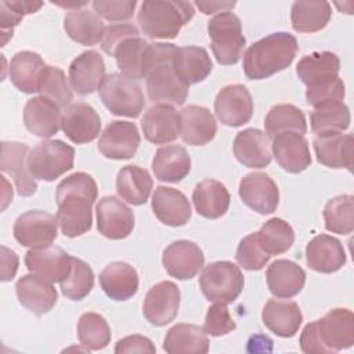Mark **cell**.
<instances>
[{
    "mask_svg": "<svg viewBox=\"0 0 354 354\" xmlns=\"http://www.w3.org/2000/svg\"><path fill=\"white\" fill-rule=\"evenodd\" d=\"M97 196V183L84 171L73 173L57 185V220L65 236L76 238L91 228V206Z\"/></svg>",
    "mask_w": 354,
    "mask_h": 354,
    "instance_id": "6da1fadb",
    "label": "cell"
},
{
    "mask_svg": "<svg viewBox=\"0 0 354 354\" xmlns=\"http://www.w3.org/2000/svg\"><path fill=\"white\" fill-rule=\"evenodd\" d=\"M177 47L171 43H149L144 55V79L147 93L155 104L183 105L189 86L183 83L173 69V55Z\"/></svg>",
    "mask_w": 354,
    "mask_h": 354,
    "instance_id": "7a4b0ae2",
    "label": "cell"
},
{
    "mask_svg": "<svg viewBox=\"0 0 354 354\" xmlns=\"http://www.w3.org/2000/svg\"><path fill=\"white\" fill-rule=\"evenodd\" d=\"M299 51L297 40L286 32L271 33L254 41L243 54L246 77L260 80L288 68Z\"/></svg>",
    "mask_w": 354,
    "mask_h": 354,
    "instance_id": "3957f363",
    "label": "cell"
},
{
    "mask_svg": "<svg viewBox=\"0 0 354 354\" xmlns=\"http://www.w3.org/2000/svg\"><path fill=\"white\" fill-rule=\"evenodd\" d=\"M194 14L189 1L148 0L141 3L137 18L142 33L149 39H174Z\"/></svg>",
    "mask_w": 354,
    "mask_h": 354,
    "instance_id": "277c9868",
    "label": "cell"
},
{
    "mask_svg": "<svg viewBox=\"0 0 354 354\" xmlns=\"http://www.w3.org/2000/svg\"><path fill=\"white\" fill-rule=\"evenodd\" d=\"M212 51L221 65H234L239 61L246 39L241 19L231 11L216 14L207 24Z\"/></svg>",
    "mask_w": 354,
    "mask_h": 354,
    "instance_id": "5b68a950",
    "label": "cell"
},
{
    "mask_svg": "<svg viewBox=\"0 0 354 354\" xmlns=\"http://www.w3.org/2000/svg\"><path fill=\"white\" fill-rule=\"evenodd\" d=\"M75 149L61 140H46L30 149L28 169L36 180L54 181L73 167Z\"/></svg>",
    "mask_w": 354,
    "mask_h": 354,
    "instance_id": "8992f818",
    "label": "cell"
},
{
    "mask_svg": "<svg viewBox=\"0 0 354 354\" xmlns=\"http://www.w3.org/2000/svg\"><path fill=\"white\" fill-rule=\"evenodd\" d=\"M243 283L245 279L241 268L231 261L210 263L199 277V288L205 299L225 304L238 299Z\"/></svg>",
    "mask_w": 354,
    "mask_h": 354,
    "instance_id": "52a82bcc",
    "label": "cell"
},
{
    "mask_svg": "<svg viewBox=\"0 0 354 354\" xmlns=\"http://www.w3.org/2000/svg\"><path fill=\"white\" fill-rule=\"evenodd\" d=\"M98 93L102 104L118 116L137 118L145 106L140 84L122 73L106 75Z\"/></svg>",
    "mask_w": 354,
    "mask_h": 354,
    "instance_id": "ba28073f",
    "label": "cell"
},
{
    "mask_svg": "<svg viewBox=\"0 0 354 354\" xmlns=\"http://www.w3.org/2000/svg\"><path fill=\"white\" fill-rule=\"evenodd\" d=\"M14 238L26 248H41L51 245L58 235V220L43 210H29L14 223Z\"/></svg>",
    "mask_w": 354,
    "mask_h": 354,
    "instance_id": "9c48e42d",
    "label": "cell"
},
{
    "mask_svg": "<svg viewBox=\"0 0 354 354\" xmlns=\"http://www.w3.org/2000/svg\"><path fill=\"white\" fill-rule=\"evenodd\" d=\"M317 335L328 354L354 344V315L348 308H333L314 321Z\"/></svg>",
    "mask_w": 354,
    "mask_h": 354,
    "instance_id": "30bf717a",
    "label": "cell"
},
{
    "mask_svg": "<svg viewBox=\"0 0 354 354\" xmlns=\"http://www.w3.org/2000/svg\"><path fill=\"white\" fill-rule=\"evenodd\" d=\"M214 112L225 126L239 127L248 123L253 115V100L248 87L243 84L223 87L214 98Z\"/></svg>",
    "mask_w": 354,
    "mask_h": 354,
    "instance_id": "8fae6325",
    "label": "cell"
},
{
    "mask_svg": "<svg viewBox=\"0 0 354 354\" xmlns=\"http://www.w3.org/2000/svg\"><path fill=\"white\" fill-rule=\"evenodd\" d=\"M140 141L138 129L133 122L115 120L101 133L98 151L108 159H130L136 155Z\"/></svg>",
    "mask_w": 354,
    "mask_h": 354,
    "instance_id": "7c38bea8",
    "label": "cell"
},
{
    "mask_svg": "<svg viewBox=\"0 0 354 354\" xmlns=\"http://www.w3.org/2000/svg\"><path fill=\"white\" fill-rule=\"evenodd\" d=\"M178 307V286L171 281H162L148 290L142 304V314L149 324L165 326L177 317Z\"/></svg>",
    "mask_w": 354,
    "mask_h": 354,
    "instance_id": "4fadbf2b",
    "label": "cell"
},
{
    "mask_svg": "<svg viewBox=\"0 0 354 354\" xmlns=\"http://www.w3.org/2000/svg\"><path fill=\"white\" fill-rule=\"evenodd\" d=\"M162 264L167 274L177 279L194 278L205 264L202 249L192 241H174L165 250Z\"/></svg>",
    "mask_w": 354,
    "mask_h": 354,
    "instance_id": "5bb4252c",
    "label": "cell"
},
{
    "mask_svg": "<svg viewBox=\"0 0 354 354\" xmlns=\"http://www.w3.org/2000/svg\"><path fill=\"white\" fill-rule=\"evenodd\" d=\"M97 228L109 239H124L134 228V214L116 196H104L95 207Z\"/></svg>",
    "mask_w": 354,
    "mask_h": 354,
    "instance_id": "9a60e30c",
    "label": "cell"
},
{
    "mask_svg": "<svg viewBox=\"0 0 354 354\" xmlns=\"http://www.w3.org/2000/svg\"><path fill=\"white\" fill-rule=\"evenodd\" d=\"M242 202L260 214H270L279 203V189L266 173H249L239 183Z\"/></svg>",
    "mask_w": 354,
    "mask_h": 354,
    "instance_id": "2e32d148",
    "label": "cell"
},
{
    "mask_svg": "<svg viewBox=\"0 0 354 354\" xmlns=\"http://www.w3.org/2000/svg\"><path fill=\"white\" fill-rule=\"evenodd\" d=\"M72 256L59 246L30 248L25 254V266L32 272L50 282H61L69 272Z\"/></svg>",
    "mask_w": 354,
    "mask_h": 354,
    "instance_id": "e0dca14e",
    "label": "cell"
},
{
    "mask_svg": "<svg viewBox=\"0 0 354 354\" xmlns=\"http://www.w3.org/2000/svg\"><path fill=\"white\" fill-rule=\"evenodd\" d=\"M61 129L72 142L86 144L95 140L100 134L101 119L91 105L75 102L65 108Z\"/></svg>",
    "mask_w": 354,
    "mask_h": 354,
    "instance_id": "ac0fdd59",
    "label": "cell"
},
{
    "mask_svg": "<svg viewBox=\"0 0 354 354\" xmlns=\"http://www.w3.org/2000/svg\"><path fill=\"white\" fill-rule=\"evenodd\" d=\"M145 138L153 144L174 141L181 133V118L173 105L155 104L148 108L141 119Z\"/></svg>",
    "mask_w": 354,
    "mask_h": 354,
    "instance_id": "d6986e66",
    "label": "cell"
},
{
    "mask_svg": "<svg viewBox=\"0 0 354 354\" xmlns=\"http://www.w3.org/2000/svg\"><path fill=\"white\" fill-rule=\"evenodd\" d=\"M28 145L18 141L1 142L0 169L12 177L17 192L21 196H32L37 191L36 178L30 174L26 163Z\"/></svg>",
    "mask_w": 354,
    "mask_h": 354,
    "instance_id": "ffe728a7",
    "label": "cell"
},
{
    "mask_svg": "<svg viewBox=\"0 0 354 354\" xmlns=\"http://www.w3.org/2000/svg\"><path fill=\"white\" fill-rule=\"evenodd\" d=\"M105 76L104 58L95 50L82 53L69 65V84L79 95L98 90Z\"/></svg>",
    "mask_w": 354,
    "mask_h": 354,
    "instance_id": "44dd1931",
    "label": "cell"
},
{
    "mask_svg": "<svg viewBox=\"0 0 354 354\" xmlns=\"http://www.w3.org/2000/svg\"><path fill=\"white\" fill-rule=\"evenodd\" d=\"M272 155L277 163L288 173H301L311 165L308 142L295 131L279 133L272 138Z\"/></svg>",
    "mask_w": 354,
    "mask_h": 354,
    "instance_id": "7402d4cb",
    "label": "cell"
},
{
    "mask_svg": "<svg viewBox=\"0 0 354 354\" xmlns=\"http://www.w3.org/2000/svg\"><path fill=\"white\" fill-rule=\"evenodd\" d=\"M61 108L43 95L28 100L24 108L25 127L35 136L50 138L55 136L61 127Z\"/></svg>",
    "mask_w": 354,
    "mask_h": 354,
    "instance_id": "603a6c76",
    "label": "cell"
},
{
    "mask_svg": "<svg viewBox=\"0 0 354 354\" xmlns=\"http://www.w3.org/2000/svg\"><path fill=\"white\" fill-rule=\"evenodd\" d=\"M15 292L19 303L36 315L48 313L57 303L58 293L53 282L36 275L26 274L17 281Z\"/></svg>",
    "mask_w": 354,
    "mask_h": 354,
    "instance_id": "cb8c5ba5",
    "label": "cell"
},
{
    "mask_svg": "<svg viewBox=\"0 0 354 354\" xmlns=\"http://www.w3.org/2000/svg\"><path fill=\"white\" fill-rule=\"evenodd\" d=\"M314 151L317 160L332 169H347L351 171L354 163L353 145L354 138L351 134L343 133H325L317 134L314 138Z\"/></svg>",
    "mask_w": 354,
    "mask_h": 354,
    "instance_id": "d4e9b609",
    "label": "cell"
},
{
    "mask_svg": "<svg viewBox=\"0 0 354 354\" xmlns=\"http://www.w3.org/2000/svg\"><path fill=\"white\" fill-rule=\"evenodd\" d=\"M306 261L317 272L332 274L346 264V252L339 239L321 234L307 243Z\"/></svg>",
    "mask_w": 354,
    "mask_h": 354,
    "instance_id": "484cf974",
    "label": "cell"
},
{
    "mask_svg": "<svg viewBox=\"0 0 354 354\" xmlns=\"http://www.w3.org/2000/svg\"><path fill=\"white\" fill-rule=\"evenodd\" d=\"M234 155L246 167L261 169L271 163L272 153L266 133L250 127L239 131L234 140Z\"/></svg>",
    "mask_w": 354,
    "mask_h": 354,
    "instance_id": "4316f807",
    "label": "cell"
},
{
    "mask_svg": "<svg viewBox=\"0 0 354 354\" xmlns=\"http://www.w3.org/2000/svg\"><path fill=\"white\" fill-rule=\"evenodd\" d=\"M267 329L279 337H293L303 321V314L296 301L270 299L261 311Z\"/></svg>",
    "mask_w": 354,
    "mask_h": 354,
    "instance_id": "83f0119b",
    "label": "cell"
},
{
    "mask_svg": "<svg viewBox=\"0 0 354 354\" xmlns=\"http://www.w3.org/2000/svg\"><path fill=\"white\" fill-rule=\"evenodd\" d=\"M152 210L158 220L170 227H180L191 218V205L187 196L171 187L159 185L152 195Z\"/></svg>",
    "mask_w": 354,
    "mask_h": 354,
    "instance_id": "f1b7e54d",
    "label": "cell"
},
{
    "mask_svg": "<svg viewBox=\"0 0 354 354\" xmlns=\"http://www.w3.org/2000/svg\"><path fill=\"white\" fill-rule=\"evenodd\" d=\"M270 292L278 299H290L301 292L306 283L304 270L295 261L279 259L271 263L266 272Z\"/></svg>",
    "mask_w": 354,
    "mask_h": 354,
    "instance_id": "f546056e",
    "label": "cell"
},
{
    "mask_svg": "<svg viewBox=\"0 0 354 354\" xmlns=\"http://www.w3.org/2000/svg\"><path fill=\"white\" fill-rule=\"evenodd\" d=\"M171 64L178 79L187 86L205 80L213 68L207 51L198 46L177 47Z\"/></svg>",
    "mask_w": 354,
    "mask_h": 354,
    "instance_id": "4dcf8cb0",
    "label": "cell"
},
{
    "mask_svg": "<svg viewBox=\"0 0 354 354\" xmlns=\"http://www.w3.org/2000/svg\"><path fill=\"white\" fill-rule=\"evenodd\" d=\"M181 138L189 145H205L217 133V123L212 112L199 105H188L181 109Z\"/></svg>",
    "mask_w": 354,
    "mask_h": 354,
    "instance_id": "1f68e13d",
    "label": "cell"
},
{
    "mask_svg": "<svg viewBox=\"0 0 354 354\" xmlns=\"http://www.w3.org/2000/svg\"><path fill=\"white\" fill-rule=\"evenodd\" d=\"M100 285L108 297L123 301L137 293L138 274L133 266L124 261H113L101 271Z\"/></svg>",
    "mask_w": 354,
    "mask_h": 354,
    "instance_id": "d6a6232c",
    "label": "cell"
},
{
    "mask_svg": "<svg viewBox=\"0 0 354 354\" xmlns=\"http://www.w3.org/2000/svg\"><path fill=\"white\" fill-rule=\"evenodd\" d=\"M230 192L225 185L217 180H203L196 184L192 192V202L199 216L205 218H220L230 206Z\"/></svg>",
    "mask_w": 354,
    "mask_h": 354,
    "instance_id": "836d02e7",
    "label": "cell"
},
{
    "mask_svg": "<svg viewBox=\"0 0 354 354\" xmlns=\"http://www.w3.org/2000/svg\"><path fill=\"white\" fill-rule=\"evenodd\" d=\"M152 177L144 167L127 165L118 171L116 191L118 195L133 206L144 205L152 191Z\"/></svg>",
    "mask_w": 354,
    "mask_h": 354,
    "instance_id": "e575fe53",
    "label": "cell"
},
{
    "mask_svg": "<svg viewBox=\"0 0 354 354\" xmlns=\"http://www.w3.org/2000/svg\"><path fill=\"white\" fill-rule=\"evenodd\" d=\"M47 65L43 58L33 51H19L10 62V80L22 93L33 94L39 91V82Z\"/></svg>",
    "mask_w": 354,
    "mask_h": 354,
    "instance_id": "d590c367",
    "label": "cell"
},
{
    "mask_svg": "<svg viewBox=\"0 0 354 354\" xmlns=\"http://www.w3.org/2000/svg\"><path fill=\"white\" fill-rule=\"evenodd\" d=\"M152 170L159 181L178 183L189 173L191 158L181 145L160 147L152 159Z\"/></svg>",
    "mask_w": 354,
    "mask_h": 354,
    "instance_id": "8d00e7d4",
    "label": "cell"
},
{
    "mask_svg": "<svg viewBox=\"0 0 354 354\" xmlns=\"http://www.w3.org/2000/svg\"><path fill=\"white\" fill-rule=\"evenodd\" d=\"M64 28L72 40L83 46L100 43L105 32L101 17L95 11L86 8L69 11L64 19Z\"/></svg>",
    "mask_w": 354,
    "mask_h": 354,
    "instance_id": "74e56055",
    "label": "cell"
},
{
    "mask_svg": "<svg viewBox=\"0 0 354 354\" xmlns=\"http://www.w3.org/2000/svg\"><path fill=\"white\" fill-rule=\"evenodd\" d=\"M163 350L169 354H206L209 339L206 332L196 325L177 324L167 330Z\"/></svg>",
    "mask_w": 354,
    "mask_h": 354,
    "instance_id": "f35d334b",
    "label": "cell"
},
{
    "mask_svg": "<svg viewBox=\"0 0 354 354\" xmlns=\"http://www.w3.org/2000/svg\"><path fill=\"white\" fill-rule=\"evenodd\" d=\"M339 71L340 59L332 51H317L304 55L296 66V73L306 86L336 77Z\"/></svg>",
    "mask_w": 354,
    "mask_h": 354,
    "instance_id": "ab89813d",
    "label": "cell"
},
{
    "mask_svg": "<svg viewBox=\"0 0 354 354\" xmlns=\"http://www.w3.org/2000/svg\"><path fill=\"white\" fill-rule=\"evenodd\" d=\"M330 15L328 1H295L290 10L292 28L300 33H314L328 25Z\"/></svg>",
    "mask_w": 354,
    "mask_h": 354,
    "instance_id": "60d3db41",
    "label": "cell"
},
{
    "mask_svg": "<svg viewBox=\"0 0 354 354\" xmlns=\"http://www.w3.org/2000/svg\"><path fill=\"white\" fill-rule=\"evenodd\" d=\"M149 43L140 37H129L123 40L113 51L116 65L120 73L131 80L144 79V55Z\"/></svg>",
    "mask_w": 354,
    "mask_h": 354,
    "instance_id": "b9f144b4",
    "label": "cell"
},
{
    "mask_svg": "<svg viewBox=\"0 0 354 354\" xmlns=\"http://www.w3.org/2000/svg\"><path fill=\"white\" fill-rule=\"evenodd\" d=\"M268 138H274L279 133L295 131L301 136L307 133V122L301 109L292 104L274 105L264 120Z\"/></svg>",
    "mask_w": 354,
    "mask_h": 354,
    "instance_id": "7bdbcfd3",
    "label": "cell"
},
{
    "mask_svg": "<svg viewBox=\"0 0 354 354\" xmlns=\"http://www.w3.org/2000/svg\"><path fill=\"white\" fill-rule=\"evenodd\" d=\"M350 109L343 101L328 102L314 108L310 115L311 130L315 134L342 133L350 126Z\"/></svg>",
    "mask_w": 354,
    "mask_h": 354,
    "instance_id": "ee69618b",
    "label": "cell"
},
{
    "mask_svg": "<svg viewBox=\"0 0 354 354\" xmlns=\"http://www.w3.org/2000/svg\"><path fill=\"white\" fill-rule=\"evenodd\" d=\"M256 234L260 246L270 256L288 252L295 241L292 225L279 217H272L266 221Z\"/></svg>",
    "mask_w": 354,
    "mask_h": 354,
    "instance_id": "f6af8a7d",
    "label": "cell"
},
{
    "mask_svg": "<svg viewBox=\"0 0 354 354\" xmlns=\"http://www.w3.org/2000/svg\"><path fill=\"white\" fill-rule=\"evenodd\" d=\"M325 227L330 232L348 235L354 230V196L339 195L329 199L324 207Z\"/></svg>",
    "mask_w": 354,
    "mask_h": 354,
    "instance_id": "bcb514c9",
    "label": "cell"
},
{
    "mask_svg": "<svg viewBox=\"0 0 354 354\" xmlns=\"http://www.w3.org/2000/svg\"><path fill=\"white\" fill-rule=\"evenodd\" d=\"M77 339L86 350H102L111 342V328L97 313H84L77 322Z\"/></svg>",
    "mask_w": 354,
    "mask_h": 354,
    "instance_id": "7dc6e473",
    "label": "cell"
},
{
    "mask_svg": "<svg viewBox=\"0 0 354 354\" xmlns=\"http://www.w3.org/2000/svg\"><path fill=\"white\" fill-rule=\"evenodd\" d=\"M59 285L65 297L79 301L91 292L94 286V272L87 263L72 256L71 270Z\"/></svg>",
    "mask_w": 354,
    "mask_h": 354,
    "instance_id": "c3c4849f",
    "label": "cell"
},
{
    "mask_svg": "<svg viewBox=\"0 0 354 354\" xmlns=\"http://www.w3.org/2000/svg\"><path fill=\"white\" fill-rule=\"evenodd\" d=\"M39 93L40 95L54 101L59 108L69 106L73 97L64 71L53 65H47L44 68L39 82Z\"/></svg>",
    "mask_w": 354,
    "mask_h": 354,
    "instance_id": "681fc988",
    "label": "cell"
},
{
    "mask_svg": "<svg viewBox=\"0 0 354 354\" xmlns=\"http://www.w3.org/2000/svg\"><path fill=\"white\" fill-rule=\"evenodd\" d=\"M43 6L41 1L11 0L0 1V25H1V46L12 37L14 28L22 21L24 15L36 12Z\"/></svg>",
    "mask_w": 354,
    "mask_h": 354,
    "instance_id": "f907efd6",
    "label": "cell"
},
{
    "mask_svg": "<svg viewBox=\"0 0 354 354\" xmlns=\"http://www.w3.org/2000/svg\"><path fill=\"white\" fill-rule=\"evenodd\" d=\"M270 254L263 250L259 243L257 234H249L243 239H241L235 259L241 267L249 271H259L261 270L270 260Z\"/></svg>",
    "mask_w": 354,
    "mask_h": 354,
    "instance_id": "816d5d0a",
    "label": "cell"
},
{
    "mask_svg": "<svg viewBox=\"0 0 354 354\" xmlns=\"http://www.w3.org/2000/svg\"><path fill=\"white\" fill-rule=\"evenodd\" d=\"M344 94H346L344 83L339 76H336V77L315 83L313 86H307L306 100L311 106L317 108L328 102L343 101Z\"/></svg>",
    "mask_w": 354,
    "mask_h": 354,
    "instance_id": "f5cc1de1",
    "label": "cell"
},
{
    "mask_svg": "<svg viewBox=\"0 0 354 354\" xmlns=\"http://www.w3.org/2000/svg\"><path fill=\"white\" fill-rule=\"evenodd\" d=\"M235 328L236 324L231 317L225 303L214 301V304L207 308L205 324L202 328L206 332V335L223 336L232 332Z\"/></svg>",
    "mask_w": 354,
    "mask_h": 354,
    "instance_id": "db71d44e",
    "label": "cell"
},
{
    "mask_svg": "<svg viewBox=\"0 0 354 354\" xmlns=\"http://www.w3.org/2000/svg\"><path fill=\"white\" fill-rule=\"evenodd\" d=\"M94 11L108 21H126L134 14L136 0H95L91 3Z\"/></svg>",
    "mask_w": 354,
    "mask_h": 354,
    "instance_id": "11a10c76",
    "label": "cell"
},
{
    "mask_svg": "<svg viewBox=\"0 0 354 354\" xmlns=\"http://www.w3.org/2000/svg\"><path fill=\"white\" fill-rule=\"evenodd\" d=\"M140 36L138 29L131 24H109L105 26L104 37L101 40V48L109 57L113 55L115 48L126 39Z\"/></svg>",
    "mask_w": 354,
    "mask_h": 354,
    "instance_id": "9f6ffc18",
    "label": "cell"
},
{
    "mask_svg": "<svg viewBox=\"0 0 354 354\" xmlns=\"http://www.w3.org/2000/svg\"><path fill=\"white\" fill-rule=\"evenodd\" d=\"M156 351V347L153 343L141 335H131L120 339L115 346L116 354H126V353H148L153 354Z\"/></svg>",
    "mask_w": 354,
    "mask_h": 354,
    "instance_id": "6f0895ef",
    "label": "cell"
},
{
    "mask_svg": "<svg viewBox=\"0 0 354 354\" xmlns=\"http://www.w3.org/2000/svg\"><path fill=\"white\" fill-rule=\"evenodd\" d=\"M300 348L303 353L307 354H328L326 348L321 343L314 322H310L304 326L300 335Z\"/></svg>",
    "mask_w": 354,
    "mask_h": 354,
    "instance_id": "680465c9",
    "label": "cell"
},
{
    "mask_svg": "<svg viewBox=\"0 0 354 354\" xmlns=\"http://www.w3.org/2000/svg\"><path fill=\"white\" fill-rule=\"evenodd\" d=\"M18 270V256L11 249L1 246V277L3 282L14 278Z\"/></svg>",
    "mask_w": 354,
    "mask_h": 354,
    "instance_id": "91938a15",
    "label": "cell"
},
{
    "mask_svg": "<svg viewBox=\"0 0 354 354\" xmlns=\"http://www.w3.org/2000/svg\"><path fill=\"white\" fill-rule=\"evenodd\" d=\"M196 7L206 15L231 11L235 7V1H196Z\"/></svg>",
    "mask_w": 354,
    "mask_h": 354,
    "instance_id": "94428289",
    "label": "cell"
},
{
    "mask_svg": "<svg viewBox=\"0 0 354 354\" xmlns=\"http://www.w3.org/2000/svg\"><path fill=\"white\" fill-rule=\"evenodd\" d=\"M53 4H57V6H61V7H66V8H72L75 7V10H79V7H83V6H87L88 1H51Z\"/></svg>",
    "mask_w": 354,
    "mask_h": 354,
    "instance_id": "6125c7cd",
    "label": "cell"
}]
</instances>
